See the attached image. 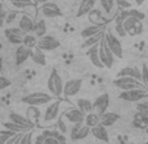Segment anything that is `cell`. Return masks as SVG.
I'll return each instance as SVG.
<instances>
[{"label": "cell", "mask_w": 148, "mask_h": 144, "mask_svg": "<svg viewBox=\"0 0 148 144\" xmlns=\"http://www.w3.org/2000/svg\"><path fill=\"white\" fill-rule=\"evenodd\" d=\"M119 98L127 102H140L148 98L147 89H132V91H125L119 94Z\"/></svg>", "instance_id": "cell-5"}, {"label": "cell", "mask_w": 148, "mask_h": 144, "mask_svg": "<svg viewBox=\"0 0 148 144\" xmlns=\"http://www.w3.org/2000/svg\"><path fill=\"white\" fill-rule=\"evenodd\" d=\"M23 135H24V134H16L14 136H12V138L9 139L7 144H20V141H21V138H23Z\"/></svg>", "instance_id": "cell-41"}, {"label": "cell", "mask_w": 148, "mask_h": 144, "mask_svg": "<svg viewBox=\"0 0 148 144\" xmlns=\"http://www.w3.org/2000/svg\"><path fill=\"white\" fill-rule=\"evenodd\" d=\"M117 77H134L136 80L142 81V69L136 68V67H123L118 72Z\"/></svg>", "instance_id": "cell-17"}, {"label": "cell", "mask_w": 148, "mask_h": 144, "mask_svg": "<svg viewBox=\"0 0 148 144\" xmlns=\"http://www.w3.org/2000/svg\"><path fill=\"white\" fill-rule=\"evenodd\" d=\"M123 28H125L126 33L130 36H138L142 33V21H139L135 17L129 16L123 21Z\"/></svg>", "instance_id": "cell-10"}, {"label": "cell", "mask_w": 148, "mask_h": 144, "mask_svg": "<svg viewBox=\"0 0 148 144\" xmlns=\"http://www.w3.org/2000/svg\"><path fill=\"white\" fill-rule=\"evenodd\" d=\"M119 5H123L122 8H127V7H130V3H127V1H119Z\"/></svg>", "instance_id": "cell-45"}, {"label": "cell", "mask_w": 148, "mask_h": 144, "mask_svg": "<svg viewBox=\"0 0 148 144\" xmlns=\"http://www.w3.org/2000/svg\"><path fill=\"white\" fill-rule=\"evenodd\" d=\"M32 55V49L24 46V45H20L17 47L16 54H14V58H16V66L20 67L21 64H24Z\"/></svg>", "instance_id": "cell-16"}, {"label": "cell", "mask_w": 148, "mask_h": 144, "mask_svg": "<svg viewBox=\"0 0 148 144\" xmlns=\"http://www.w3.org/2000/svg\"><path fill=\"white\" fill-rule=\"evenodd\" d=\"M119 119V115L114 111H106L102 115H100V125L103 127H110Z\"/></svg>", "instance_id": "cell-19"}, {"label": "cell", "mask_w": 148, "mask_h": 144, "mask_svg": "<svg viewBox=\"0 0 148 144\" xmlns=\"http://www.w3.org/2000/svg\"><path fill=\"white\" fill-rule=\"evenodd\" d=\"M103 37H105V33H103V30H102V32H100L98 34H96V36L85 39V41L83 42V45H81V47H83V49H90V47H93V46H96V45L100 43L101 39H102Z\"/></svg>", "instance_id": "cell-28"}, {"label": "cell", "mask_w": 148, "mask_h": 144, "mask_svg": "<svg viewBox=\"0 0 148 144\" xmlns=\"http://www.w3.org/2000/svg\"><path fill=\"white\" fill-rule=\"evenodd\" d=\"M21 101L24 104H28L29 106H41L53 102V96L45 93V92H34V93H29L24 96Z\"/></svg>", "instance_id": "cell-1"}, {"label": "cell", "mask_w": 148, "mask_h": 144, "mask_svg": "<svg viewBox=\"0 0 148 144\" xmlns=\"http://www.w3.org/2000/svg\"><path fill=\"white\" fill-rule=\"evenodd\" d=\"M98 53H100V59L101 62H102L103 67L105 68H112L113 64H114V54L112 53V50L109 49V46H108V42L106 39H105V37H103L102 39H101V42L98 43Z\"/></svg>", "instance_id": "cell-3"}, {"label": "cell", "mask_w": 148, "mask_h": 144, "mask_svg": "<svg viewBox=\"0 0 148 144\" xmlns=\"http://www.w3.org/2000/svg\"><path fill=\"white\" fill-rule=\"evenodd\" d=\"M41 13H42V16L49 17V19H55V17L62 16V11H60V8H59V5L55 3H53V1L42 4Z\"/></svg>", "instance_id": "cell-14"}, {"label": "cell", "mask_w": 148, "mask_h": 144, "mask_svg": "<svg viewBox=\"0 0 148 144\" xmlns=\"http://www.w3.org/2000/svg\"><path fill=\"white\" fill-rule=\"evenodd\" d=\"M135 127L140 128V130H148V117L145 115L143 111H136L132 119Z\"/></svg>", "instance_id": "cell-21"}, {"label": "cell", "mask_w": 148, "mask_h": 144, "mask_svg": "<svg viewBox=\"0 0 148 144\" xmlns=\"http://www.w3.org/2000/svg\"><path fill=\"white\" fill-rule=\"evenodd\" d=\"M110 105V96L108 93H102L96 100L93 101V111L98 115H102L103 113L108 111V108Z\"/></svg>", "instance_id": "cell-7"}, {"label": "cell", "mask_w": 148, "mask_h": 144, "mask_svg": "<svg viewBox=\"0 0 148 144\" xmlns=\"http://www.w3.org/2000/svg\"><path fill=\"white\" fill-rule=\"evenodd\" d=\"M32 60L34 62V63L39 64V66H45L46 64V56L45 54H43V51L39 50V49H34V50H32V55H30Z\"/></svg>", "instance_id": "cell-30"}, {"label": "cell", "mask_w": 148, "mask_h": 144, "mask_svg": "<svg viewBox=\"0 0 148 144\" xmlns=\"http://www.w3.org/2000/svg\"><path fill=\"white\" fill-rule=\"evenodd\" d=\"M60 46V42L53 36H43L42 38L38 39V43H37V49L42 51H51V50H55L58 47Z\"/></svg>", "instance_id": "cell-9"}, {"label": "cell", "mask_w": 148, "mask_h": 144, "mask_svg": "<svg viewBox=\"0 0 148 144\" xmlns=\"http://www.w3.org/2000/svg\"><path fill=\"white\" fill-rule=\"evenodd\" d=\"M37 43H38V38H37L34 34H26L25 38H24V42H23L24 46L29 47V49L37 47Z\"/></svg>", "instance_id": "cell-34"}, {"label": "cell", "mask_w": 148, "mask_h": 144, "mask_svg": "<svg viewBox=\"0 0 148 144\" xmlns=\"http://www.w3.org/2000/svg\"><path fill=\"white\" fill-rule=\"evenodd\" d=\"M1 69H3V59L0 58V71H1Z\"/></svg>", "instance_id": "cell-47"}, {"label": "cell", "mask_w": 148, "mask_h": 144, "mask_svg": "<svg viewBox=\"0 0 148 144\" xmlns=\"http://www.w3.org/2000/svg\"><path fill=\"white\" fill-rule=\"evenodd\" d=\"M136 108L138 111H144L145 109H148V102H138Z\"/></svg>", "instance_id": "cell-43"}, {"label": "cell", "mask_w": 148, "mask_h": 144, "mask_svg": "<svg viewBox=\"0 0 148 144\" xmlns=\"http://www.w3.org/2000/svg\"><path fill=\"white\" fill-rule=\"evenodd\" d=\"M4 36L13 45H23L24 38H25L26 33L24 30H21L20 28H7L4 30Z\"/></svg>", "instance_id": "cell-8"}, {"label": "cell", "mask_w": 148, "mask_h": 144, "mask_svg": "<svg viewBox=\"0 0 148 144\" xmlns=\"http://www.w3.org/2000/svg\"><path fill=\"white\" fill-rule=\"evenodd\" d=\"M90 134H92L96 139H98V140L109 143V134H108V131H106V127L98 125V126H96V127L90 128Z\"/></svg>", "instance_id": "cell-23"}, {"label": "cell", "mask_w": 148, "mask_h": 144, "mask_svg": "<svg viewBox=\"0 0 148 144\" xmlns=\"http://www.w3.org/2000/svg\"><path fill=\"white\" fill-rule=\"evenodd\" d=\"M14 135H16V134L12 132V131H9V130L0 131V144H7L9 139H11L12 136H14Z\"/></svg>", "instance_id": "cell-36"}, {"label": "cell", "mask_w": 148, "mask_h": 144, "mask_svg": "<svg viewBox=\"0 0 148 144\" xmlns=\"http://www.w3.org/2000/svg\"><path fill=\"white\" fill-rule=\"evenodd\" d=\"M113 84H114L117 88H119L122 92L132 91V89H147L143 85L142 81L136 80V79H134V77H117L113 81Z\"/></svg>", "instance_id": "cell-4"}, {"label": "cell", "mask_w": 148, "mask_h": 144, "mask_svg": "<svg viewBox=\"0 0 148 144\" xmlns=\"http://www.w3.org/2000/svg\"><path fill=\"white\" fill-rule=\"evenodd\" d=\"M8 1L16 9H25L29 8V7H34L33 0H8Z\"/></svg>", "instance_id": "cell-32"}, {"label": "cell", "mask_w": 148, "mask_h": 144, "mask_svg": "<svg viewBox=\"0 0 148 144\" xmlns=\"http://www.w3.org/2000/svg\"><path fill=\"white\" fill-rule=\"evenodd\" d=\"M34 24H36V22L33 21L32 17L26 16V14H23L21 19H20V21H18V28L21 29V30L25 32L26 34H33Z\"/></svg>", "instance_id": "cell-20"}, {"label": "cell", "mask_w": 148, "mask_h": 144, "mask_svg": "<svg viewBox=\"0 0 148 144\" xmlns=\"http://www.w3.org/2000/svg\"><path fill=\"white\" fill-rule=\"evenodd\" d=\"M103 26H105V24H103V25H90V26L84 28L83 30H81V33H80L81 38L88 39V38H90V37L96 36V34H98L100 32L103 30Z\"/></svg>", "instance_id": "cell-25"}, {"label": "cell", "mask_w": 148, "mask_h": 144, "mask_svg": "<svg viewBox=\"0 0 148 144\" xmlns=\"http://www.w3.org/2000/svg\"><path fill=\"white\" fill-rule=\"evenodd\" d=\"M8 86H11V80H8L4 76H0V91H3V89L8 88Z\"/></svg>", "instance_id": "cell-40"}, {"label": "cell", "mask_w": 148, "mask_h": 144, "mask_svg": "<svg viewBox=\"0 0 148 144\" xmlns=\"http://www.w3.org/2000/svg\"><path fill=\"white\" fill-rule=\"evenodd\" d=\"M89 134H90V127H88L85 123H77V125H72L70 136L73 141H77L85 139Z\"/></svg>", "instance_id": "cell-11"}, {"label": "cell", "mask_w": 148, "mask_h": 144, "mask_svg": "<svg viewBox=\"0 0 148 144\" xmlns=\"http://www.w3.org/2000/svg\"><path fill=\"white\" fill-rule=\"evenodd\" d=\"M46 30H47V28H46V21L43 19H39L38 21L34 24L33 34L39 39V38H42L43 36H46Z\"/></svg>", "instance_id": "cell-29"}, {"label": "cell", "mask_w": 148, "mask_h": 144, "mask_svg": "<svg viewBox=\"0 0 148 144\" xmlns=\"http://www.w3.org/2000/svg\"><path fill=\"white\" fill-rule=\"evenodd\" d=\"M101 7L103 8L105 13L110 14L113 12V9L115 8V0H100Z\"/></svg>", "instance_id": "cell-35"}, {"label": "cell", "mask_w": 148, "mask_h": 144, "mask_svg": "<svg viewBox=\"0 0 148 144\" xmlns=\"http://www.w3.org/2000/svg\"><path fill=\"white\" fill-rule=\"evenodd\" d=\"M88 56H89L90 63L95 67H97V68H103V64L100 59V53H98V45L90 47L89 51H88Z\"/></svg>", "instance_id": "cell-24"}, {"label": "cell", "mask_w": 148, "mask_h": 144, "mask_svg": "<svg viewBox=\"0 0 148 144\" xmlns=\"http://www.w3.org/2000/svg\"><path fill=\"white\" fill-rule=\"evenodd\" d=\"M63 117L67 119L68 122L72 123V125L84 123V121H85V115H84L77 108H71V109H68V110H66Z\"/></svg>", "instance_id": "cell-15"}, {"label": "cell", "mask_w": 148, "mask_h": 144, "mask_svg": "<svg viewBox=\"0 0 148 144\" xmlns=\"http://www.w3.org/2000/svg\"><path fill=\"white\" fill-rule=\"evenodd\" d=\"M105 39H106L108 46H109V49L112 50V53L114 54L115 58L122 59L123 58L122 43H121V41L117 38V37H115V34L113 33L112 30H108L106 33H105Z\"/></svg>", "instance_id": "cell-6"}, {"label": "cell", "mask_w": 148, "mask_h": 144, "mask_svg": "<svg viewBox=\"0 0 148 144\" xmlns=\"http://www.w3.org/2000/svg\"><path fill=\"white\" fill-rule=\"evenodd\" d=\"M84 123H85L88 127H90V128L96 127V126L100 125V115H98V114H96L95 111H93V113L85 115V121H84Z\"/></svg>", "instance_id": "cell-33"}, {"label": "cell", "mask_w": 148, "mask_h": 144, "mask_svg": "<svg viewBox=\"0 0 148 144\" xmlns=\"http://www.w3.org/2000/svg\"><path fill=\"white\" fill-rule=\"evenodd\" d=\"M49 1H51V0H36V3H38V4H45V3H49Z\"/></svg>", "instance_id": "cell-46"}, {"label": "cell", "mask_w": 148, "mask_h": 144, "mask_svg": "<svg viewBox=\"0 0 148 144\" xmlns=\"http://www.w3.org/2000/svg\"><path fill=\"white\" fill-rule=\"evenodd\" d=\"M142 83L148 89V67L145 63H143L142 66Z\"/></svg>", "instance_id": "cell-37"}, {"label": "cell", "mask_w": 148, "mask_h": 144, "mask_svg": "<svg viewBox=\"0 0 148 144\" xmlns=\"http://www.w3.org/2000/svg\"><path fill=\"white\" fill-rule=\"evenodd\" d=\"M81 85H83V81L81 79H73V80H68L64 84V88H63V94L66 97H73L79 92L81 91Z\"/></svg>", "instance_id": "cell-13"}, {"label": "cell", "mask_w": 148, "mask_h": 144, "mask_svg": "<svg viewBox=\"0 0 148 144\" xmlns=\"http://www.w3.org/2000/svg\"><path fill=\"white\" fill-rule=\"evenodd\" d=\"M1 125L4 126L5 130H9V131H12V132H14V134H25V132H28V131L32 130L30 127H25V126L17 125V123L11 122V121H9V122H3Z\"/></svg>", "instance_id": "cell-26"}, {"label": "cell", "mask_w": 148, "mask_h": 144, "mask_svg": "<svg viewBox=\"0 0 148 144\" xmlns=\"http://www.w3.org/2000/svg\"><path fill=\"white\" fill-rule=\"evenodd\" d=\"M1 12H3V4L0 3V13H1Z\"/></svg>", "instance_id": "cell-49"}, {"label": "cell", "mask_w": 148, "mask_h": 144, "mask_svg": "<svg viewBox=\"0 0 148 144\" xmlns=\"http://www.w3.org/2000/svg\"><path fill=\"white\" fill-rule=\"evenodd\" d=\"M58 125H59V132H62L63 135H64V134L67 132V127H66V125L63 123V117L59 119V123H58Z\"/></svg>", "instance_id": "cell-42"}, {"label": "cell", "mask_w": 148, "mask_h": 144, "mask_svg": "<svg viewBox=\"0 0 148 144\" xmlns=\"http://www.w3.org/2000/svg\"><path fill=\"white\" fill-rule=\"evenodd\" d=\"M96 3H97V0H81L80 5H79V8H77V13H76V16L83 17V16H85V14L90 13V12L95 9Z\"/></svg>", "instance_id": "cell-18"}, {"label": "cell", "mask_w": 148, "mask_h": 144, "mask_svg": "<svg viewBox=\"0 0 148 144\" xmlns=\"http://www.w3.org/2000/svg\"><path fill=\"white\" fill-rule=\"evenodd\" d=\"M9 121H11V122L17 123V125L25 126V127H30V128L33 127V123H32L26 117L21 115V114H18V113H11L9 114Z\"/></svg>", "instance_id": "cell-27"}, {"label": "cell", "mask_w": 148, "mask_h": 144, "mask_svg": "<svg viewBox=\"0 0 148 144\" xmlns=\"http://www.w3.org/2000/svg\"><path fill=\"white\" fill-rule=\"evenodd\" d=\"M20 144H33V143H32V130L24 134L23 138H21Z\"/></svg>", "instance_id": "cell-39"}, {"label": "cell", "mask_w": 148, "mask_h": 144, "mask_svg": "<svg viewBox=\"0 0 148 144\" xmlns=\"http://www.w3.org/2000/svg\"><path fill=\"white\" fill-rule=\"evenodd\" d=\"M41 115H42V113L39 111L38 106H29L28 110H26V118H28L32 123L38 122V119Z\"/></svg>", "instance_id": "cell-31"}, {"label": "cell", "mask_w": 148, "mask_h": 144, "mask_svg": "<svg viewBox=\"0 0 148 144\" xmlns=\"http://www.w3.org/2000/svg\"><path fill=\"white\" fill-rule=\"evenodd\" d=\"M129 16L135 17V19H138L139 21H143V20H144V17H145V14L143 13V12L138 11V9H130V11H129Z\"/></svg>", "instance_id": "cell-38"}, {"label": "cell", "mask_w": 148, "mask_h": 144, "mask_svg": "<svg viewBox=\"0 0 148 144\" xmlns=\"http://www.w3.org/2000/svg\"><path fill=\"white\" fill-rule=\"evenodd\" d=\"M63 88H64V84H63L59 72L56 69H53L47 80V89L50 94L53 97H60L63 94Z\"/></svg>", "instance_id": "cell-2"}, {"label": "cell", "mask_w": 148, "mask_h": 144, "mask_svg": "<svg viewBox=\"0 0 148 144\" xmlns=\"http://www.w3.org/2000/svg\"><path fill=\"white\" fill-rule=\"evenodd\" d=\"M135 1H136V4H139V5H140V4L144 3V0H135Z\"/></svg>", "instance_id": "cell-48"}, {"label": "cell", "mask_w": 148, "mask_h": 144, "mask_svg": "<svg viewBox=\"0 0 148 144\" xmlns=\"http://www.w3.org/2000/svg\"><path fill=\"white\" fill-rule=\"evenodd\" d=\"M43 144H62V143L55 138H49V139H46V140L43 141Z\"/></svg>", "instance_id": "cell-44"}, {"label": "cell", "mask_w": 148, "mask_h": 144, "mask_svg": "<svg viewBox=\"0 0 148 144\" xmlns=\"http://www.w3.org/2000/svg\"><path fill=\"white\" fill-rule=\"evenodd\" d=\"M59 108H60V101H53L43 111V122L53 123L59 115Z\"/></svg>", "instance_id": "cell-12"}, {"label": "cell", "mask_w": 148, "mask_h": 144, "mask_svg": "<svg viewBox=\"0 0 148 144\" xmlns=\"http://www.w3.org/2000/svg\"><path fill=\"white\" fill-rule=\"evenodd\" d=\"M76 108L84 114V115H88V114L93 113V101L88 100V98H79L76 101Z\"/></svg>", "instance_id": "cell-22"}]
</instances>
